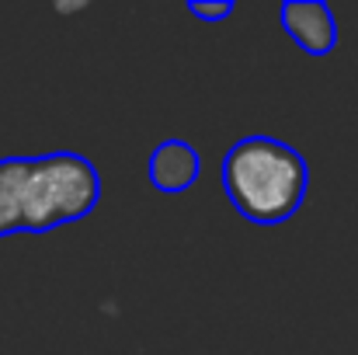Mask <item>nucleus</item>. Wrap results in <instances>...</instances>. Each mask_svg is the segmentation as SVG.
Listing matches in <instances>:
<instances>
[{
  "label": "nucleus",
  "instance_id": "f257e3e1",
  "mask_svg": "<svg viewBox=\"0 0 358 355\" xmlns=\"http://www.w3.org/2000/svg\"><path fill=\"white\" fill-rule=\"evenodd\" d=\"M101 199L98 167L77 150L0 157V237L49 234L84 220Z\"/></svg>",
  "mask_w": 358,
  "mask_h": 355
},
{
  "label": "nucleus",
  "instance_id": "f03ea898",
  "mask_svg": "<svg viewBox=\"0 0 358 355\" xmlns=\"http://www.w3.org/2000/svg\"><path fill=\"white\" fill-rule=\"evenodd\" d=\"M220 178L234 209L257 227L285 223L292 213H299L310 188L306 157L275 136L237 139L223 157Z\"/></svg>",
  "mask_w": 358,
  "mask_h": 355
},
{
  "label": "nucleus",
  "instance_id": "7ed1b4c3",
  "mask_svg": "<svg viewBox=\"0 0 358 355\" xmlns=\"http://www.w3.org/2000/svg\"><path fill=\"white\" fill-rule=\"evenodd\" d=\"M285 35L310 56H327L338 46V18L320 0H285L278 11Z\"/></svg>",
  "mask_w": 358,
  "mask_h": 355
},
{
  "label": "nucleus",
  "instance_id": "39448f33",
  "mask_svg": "<svg viewBox=\"0 0 358 355\" xmlns=\"http://www.w3.org/2000/svg\"><path fill=\"white\" fill-rule=\"evenodd\" d=\"M185 11L199 21H223V18L234 14V4L230 0H188Z\"/></svg>",
  "mask_w": 358,
  "mask_h": 355
},
{
  "label": "nucleus",
  "instance_id": "20e7f679",
  "mask_svg": "<svg viewBox=\"0 0 358 355\" xmlns=\"http://www.w3.org/2000/svg\"><path fill=\"white\" fill-rule=\"evenodd\" d=\"M202 174V157L192 143L185 139H164L160 146L150 150L146 160V178L157 192H188Z\"/></svg>",
  "mask_w": 358,
  "mask_h": 355
}]
</instances>
